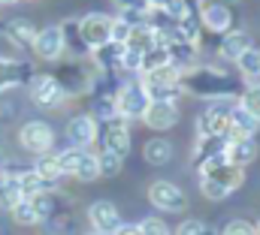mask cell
I'll use <instances>...</instances> for the list:
<instances>
[{"mask_svg":"<svg viewBox=\"0 0 260 235\" xmlns=\"http://www.w3.org/2000/svg\"><path fill=\"white\" fill-rule=\"evenodd\" d=\"M179 91L203 100H233L236 82L218 66H188L179 72Z\"/></svg>","mask_w":260,"mask_h":235,"instance_id":"6da1fadb","label":"cell"},{"mask_svg":"<svg viewBox=\"0 0 260 235\" xmlns=\"http://www.w3.org/2000/svg\"><path fill=\"white\" fill-rule=\"evenodd\" d=\"M242 181H245V172L239 166L227 163V157L224 160H212V163H206L200 169V190H203L206 199H215V202L227 199L233 190H239Z\"/></svg>","mask_w":260,"mask_h":235,"instance_id":"7a4b0ae2","label":"cell"},{"mask_svg":"<svg viewBox=\"0 0 260 235\" xmlns=\"http://www.w3.org/2000/svg\"><path fill=\"white\" fill-rule=\"evenodd\" d=\"M58 166L64 175H73L79 181H97L100 169H97V154H91L88 148H67L58 154Z\"/></svg>","mask_w":260,"mask_h":235,"instance_id":"3957f363","label":"cell"},{"mask_svg":"<svg viewBox=\"0 0 260 235\" xmlns=\"http://www.w3.org/2000/svg\"><path fill=\"white\" fill-rule=\"evenodd\" d=\"M115 100V112L118 118H124V121H136V118L145 115V109H148V94H145V88H142V82H133V85H121V91L112 97Z\"/></svg>","mask_w":260,"mask_h":235,"instance_id":"277c9868","label":"cell"},{"mask_svg":"<svg viewBox=\"0 0 260 235\" xmlns=\"http://www.w3.org/2000/svg\"><path fill=\"white\" fill-rule=\"evenodd\" d=\"M18 142H21V148L30 151V154H49L52 145H55V130H52L46 121H27V124H21V130H18Z\"/></svg>","mask_w":260,"mask_h":235,"instance_id":"5b68a950","label":"cell"},{"mask_svg":"<svg viewBox=\"0 0 260 235\" xmlns=\"http://www.w3.org/2000/svg\"><path fill=\"white\" fill-rule=\"evenodd\" d=\"M30 100L37 103V106H43V109H55V106H61L64 103V88L58 85V79L55 75H49V72H37L30 82Z\"/></svg>","mask_w":260,"mask_h":235,"instance_id":"8992f818","label":"cell"},{"mask_svg":"<svg viewBox=\"0 0 260 235\" xmlns=\"http://www.w3.org/2000/svg\"><path fill=\"white\" fill-rule=\"evenodd\" d=\"M109 24H112V18L103 15V12H91V15L79 18V36H82V43L88 49H97V46L109 43Z\"/></svg>","mask_w":260,"mask_h":235,"instance_id":"52a82bcc","label":"cell"},{"mask_svg":"<svg viewBox=\"0 0 260 235\" xmlns=\"http://www.w3.org/2000/svg\"><path fill=\"white\" fill-rule=\"evenodd\" d=\"M148 202L157 205L160 211H182V208L188 205L185 193H182L176 184H170V181H154V184L148 187Z\"/></svg>","mask_w":260,"mask_h":235,"instance_id":"ba28073f","label":"cell"},{"mask_svg":"<svg viewBox=\"0 0 260 235\" xmlns=\"http://www.w3.org/2000/svg\"><path fill=\"white\" fill-rule=\"evenodd\" d=\"M97 136H100V142H103V151H112V154H118L121 160L127 157V151H130V130H127V124H124V118L109 121V124L103 127V133H97Z\"/></svg>","mask_w":260,"mask_h":235,"instance_id":"9c48e42d","label":"cell"},{"mask_svg":"<svg viewBox=\"0 0 260 235\" xmlns=\"http://www.w3.org/2000/svg\"><path fill=\"white\" fill-rule=\"evenodd\" d=\"M179 118H182V112H179L176 103H170V100H151L148 109H145V115H142V121L151 130H170V127L179 124Z\"/></svg>","mask_w":260,"mask_h":235,"instance_id":"30bf717a","label":"cell"},{"mask_svg":"<svg viewBox=\"0 0 260 235\" xmlns=\"http://www.w3.org/2000/svg\"><path fill=\"white\" fill-rule=\"evenodd\" d=\"M30 49L37 52V58L58 60L61 55H64V36H61V27H58V24H49V27L37 30L34 46H30Z\"/></svg>","mask_w":260,"mask_h":235,"instance_id":"8fae6325","label":"cell"},{"mask_svg":"<svg viewBox=\"0 0 260 235\" xmlns=\"http://www.w3.org/2000/svg\"><path fill=\"white\" fill-rule=\"evenodd\" d=\"M88 220L94 226V232H103V235H112L118 226H121V214L112 202L106 199H97L91 208H88Z\"/></svg>","mask_w":260,"mask_h":235,"instance_id":"7c38bea8","label":"cell"},{"mask_svg":"<svg viewBox=\"0 0 260 235\" xmlns=\"http://www.w3.org/2000/svg\"><path fill=\"white\" fill-rule=\"evenodd\" d=\"M34 66L27 60H9L0 58V94L9 91V88H18V85H27L34 79Z\"/></svg>","mask_w":260,"mask_h":235,"instance_id":"4fadbf2b","label":"cell"},{"mask_svg":"<svg viewBox=\"0 0 260 235\" xmlns=\"http://www.w3.org/2000/svg\"><path fill=\"white\" fill-rule=\"evenodd\" d=\"M227 130H230V109L227 106H212L197 118L200 136H227Z\"/></svg>","mask_w":260,"mask_h":235,"instance_id":"5bb4252c","label":"cell"},{"mask_svg":"<svg viewBox=\"0 0 260 235\" xmlns=\"http://www.w3.org/2000/svg\"><path fill=\"white\" fill-rule=\"evenodd\" d=\"M227 142H230L227 136H200V139H197V148H194V166L203 169V166L212 163V160H224Z\"/></svg>","mask_w":260,"mask_h":235,"instance_id":"9a60e30c","label":"cell"},{"mask_svg":"<svg viewBox=\"0 0 260 235\" xmlns=\"http://www.w3.org/2000/svg\"><path fill=\"white\" fill-rule=\"evenodd\" d=\"M67 139L73 142V148H88L97 142V121L91 115H76L67 124Z\"/></svg>","mask_w":260,"mask_h":235,"instance_id":"2e32d148","label":"cell"},{"mask_svg":"<svg viewBox=\"0 0 260 235\" xmlns=\"http://www.w3.org/2000/svg\"><path fill=\"white\" fill-rule=\"evenodd\" d=\"M200 24L212 33H227L230 24H233V12L227 3H209L200 9Z\"/></svg>","mask_w":260,"mask_h":235,"instance_id":"e0dca14e","label":"cell"},{"mask_svg":"<svg viewBox=\"0 0 260 235\" xmlns=\"http://www.w3.org/2000/svg\"><path fill=\"white\" fill-rule=\"evenodd\" d=\"M227 163H233V166H239V169H245L248 163H254L257 160V139L254 136H239V139H230L227 142Z\"/></svg>","mask_w":260,"mask_h":235,"instance_id":"ac0fdd59","label":"cell"},{"mask_svg":"<svg viewBox=\"0 0 260 235\" xmlns=\"http://www.w3.org/2000/svg\"><path fill=\"white\" fill-rule=\"evenodd\" d=\"M157 43H160V33H157L151 24H145L142 18H139V21H130V36L124 40V46H127V49L145 55V52H148V49H154Z\"/></svg>","mask_w":260,"mask_h":235,"instance_id":"d6986e66","label":"cell"},{"mask_svg":"<svg viewBox=\"0 0 260 235\" xmlns=\"http://www.w3.org/2000/svg\"><path fill=\"white\" fill-rule=\"evenodd\" d=\"M179 66L173 63H164V66H154L148 72H142V88H179Z\"/></svg>","mask_w":260,"mask_h":235,"instance_id":"ffe728a7","label":"cell"},{"mask_svg":"<svg viewBox=\"0 0 260 235\" xmlns=\"http://www.w3.org/2000/svg\"><path fill=\"white\" fill-rule=\"evenodd\" d=\"M260 127V121L254 115H248L242 106H233L230 109V130H227V139H239V136H254Z\"/></svg>","mask_w":260,"mask_h":235,"instance_id":"44dd1931","label":"cell"},{"mask_svg":"<svg viewBox=\"0 0 260 235\" xmlns=\"http://www.w3.org/2000/svg\"><path fill=\"white\" fill-rule=\"evenodd\" d=\"M248 49V33L245 30H227L224 36H221V46H218V55L224 60H236L242 52Z\"/></svg>","mask_w":260,"mask_h":235,"instance_id":"7402d4cb","label":"cell"},{"mask_svg":"<svg viewBox=\"0 0 260 235\" xmlns=\"http://www.w3.org/2000/svg\"><path fill=\"white\" fill-rule=\"evenodd\" d=\"M3 30H6V36L12 40V46H18V49H30V46H34V36H37V30H34V24H30V21H24V18H15V21L3 24Z\"/></svg>","mask_w":260,"mask_h":235,"instance_id":"603a6c76","label":"cell"},{"mask_svg":"<svg viewBox=\"0 0 260 235\" xmlns=\"http://www.w3.org/2000/svg\"><path fill=\"white\" fill-rule=\"evenodd\" d=\"M34 172L43 178L49 187H55V184L61 181V175H64V172H61V166H58V154H52V151H49V154H37Z\"/></svg>","mask_w":260,"mask_h":235,"instance_id":"cb8c5ba5","label":"cell"},{"mask_svg":"<svg viewBox=\"0 0 260 235\" xmlns=\"http://www.w3.org/2000/svg\"><path fill=\"white\" fill-rule=\"evenodd\" d=\"M61 36H64V52L70 49L76 58H82V55H91V49L82 43V36H79V18H67L64 24H61Z\"/></svg>","mask_w":260,"mask_h":235,"instance_id":"d4e9b609","label":"cell"},{"mask_svg":"<svg viewBox=\"0 0 260 235\" xmlns=\"http://www.w3.org/2000/svg\"><path fill=\"white\" fill-rule=\"evenodd\" d=\"M121 52H124V43H103V46H97V49H91V58L97 60L103 69H115L118 63H121Z\"/></svg>","mask_w":260,"mask_h":235,"instance_id":"484cf974","label":"cell"},{"mask_svg":"<svg viewBox=\"0 0 260 235\" xmlns=\"http://www.w3.org/2000/svg\"><path fill=\"white\" fill-rule=\"evenodd\" d=\"M142 154H145V160L151 166H167L173 160V145L167 139H148L145 148H142Z\"/></svg>","mask_w":260,"mask_h":235,"instance_id":"4316f807","label":"cell"},{"mask_svg":"<svg viewBox=\"0 0 260 235\" xmlns=\"http://www.w3.org/2000/svg\"><path fill=\"white\" fill-rule=\"evenodd\" d=\"M18 187H21V196H24V199H34V196H40V193H49V190H52L43 178L34 172V166H27V169L18 175Z\"/></svg>","mask_w":260,"mask_h":235,"instance_id":"83f0119b","label":"cell"},{"mask_svg":"<svg viewBox=\"0 0 260 235\" xmlns=\"http://www.w3.org/2000/svg\"><path fill=\"white\" fill-rule=\"evenodd\" d=\"M21 187H18V178H6L0 175V208L3 211H12L18 202H21Z\"/></svg>","mask_w":260,"mask_h":235,"instance_id":"f1b7e54d","label":"cell"},{"mask_svg":"<svg viewBox=\"0 0 260 235\" xmlns=\"http://www.w3.org/2000/svg\"><path fill=\"white\" fill-rule=\"evenodd\" d=\"M236 66H239V72H242L248 82H257L260 79V49L248 46V49L236 58Z\"/></svg>","mask_w":260,"mask_h":235,"instance_id":"f546056e","label":"cell"},{"mask_svg":"<svg viewBox=\"0 0 260 235\" xmlns=\"http://www.w3.org/2000/svg\"><path fill=\"white\" fill-rule=\"evenodd\" d=\"M236 106H242L248 115H254L260 121V79L257 82H248V88L239 94V103Z\"/></svg>","mask_w":260,"mask_h":235,"instance_id":"4dcf8cb0","label":"cell"},{"mask_svg":"<svg viewBox=\"0 0 260 235\" xmlns=\"http://www.w3.org/2000/svg\"><path fill=\"white\" fill-rule=\"evenodd\" d=\"M164 63H170V55H167L164 43H157L154 49H148V52L142 55V66H139V72H148V69H154V66H164Z\"/></svg>","mask_w":260,"mask_h":235,"instance_id":"1f68e13d","label":"cell"},{"mask_svg":"<svg viewBox=\"0 0 260 235\" xmlns=\"http://www.w3.org/2000/svg\"><path fill=\"white\" fill-rule=\"evenodd\" d=\"M121 163H124V160H121V157H118V154H112V151H100V154H97V169H100V175H118V172H121Z\"/></svg>","mask_w":260,"mask_h":235,"instance_id":"d6a6232c","label":"cell"},{"mask_svg":"<svg viewBox=\"0 0 260 235\" xmlns=\"http://www.w3.org/2000/svg\"><path fill=\"white\" fill-rule=\"evenodd\" d=\"M12 220L21 223V226H34V223H40V220H37V211H34V202H30V199H21V202L12 208Z\"/></svg>","mask_w":260,"mask_h":235,"instance_id":"836d02e7","label":"cell"},{"mask_svg":"<svg viewBox=\"0 0 260 235\" xmlns=\"http://www.w3.org/2000/svg\"><path fill=\"white\" fill-rule=\"evenodd\" d=\"M94 121H103V124H109V121H115L118 112H115V100L112 97H100L97 103H94Z\"/></svg>","mask_w":260,"mask_h":235,"instance_id":"e575fe53","label":"cell"},{"mask_svg":"<svg viewBox=\"0 0 260 235\" xmlns=\"http://www.w3.org/2000/svg\"><path fill=\"white\" fill-rule=\"evenodd\" d=\"M176 235H218V232H215V226H209L206 220L191 217V220H185V223L176 229Z\"/></svg>","mask_w":260,"mask_h":235,"instance_id":"d590c367","label":"cell"},{"mask_svg":"<svg viewBox=\"0 0 260 235\" xmlns=\"http://www.w3.org/2000/svg\"><path fill=\"white\" fill-rule=\"evenodd\" d=\"M130 36V18H112V24H109V40L112 43H124Z\"/></svg>","mask_w":260,"mask_h":235,"instance_id":"8d00e7d4","label":"cell"},{"mask_svg":"<svg viewBox=\"0 0 260 235\" xmlns=\"http://www.w3.org/2000/svg\"><path fill=\"white\" fill-rule=\"evenodd\" d=\"M139 235H173V232H170V226H167L164 220H157V217H145V220L139 223Z\"/></svg>","mask_w":260,"mask_h":235,"instance_id":"74e56055","label":"cell"},{"mask_svg":"<svg viewBox=\"0 0 260 235\" xmlns=\"http://www.w3.org/2000/svg\"><path fill=\"white\" fill-rule=\"evenodd\" d=\"M121 69H127V72H139V66H142V52H133L124 46V52H121V63H118Z\"/></svg>","mask_w":260,"mask_h":235,"instance_id":"f35d334b","label":"cell"},{"mask_svg":"<svg viewBox=\"0 0 260 235\" xmlns=\"http://www.w3.org/2000/svg\"><path fill=\"white\" fill-rule=\"evenodd\" d=\"M221 235H254V226H251L248 220H230V223L221 229Z\"/></svg>","mask_w":260,"mask_h":235,"instance_id":"ab89813d","label":"cell"},{"mask_svg":"<svg viewBox=\"0 0 260 235\" xmlns=\"http://www.w3.org/2000/svg\"><path fill=\"white\" fill-rule=\"evenodd\" d=\"M115 3H118L124 12H139V18L151 9V6H148V0H115Z\"/></svg>","mask_w":260,"mask_h":235,"instance_id":"60d3db41","label":"cell"},{"mask_svg":"<svg viewBox=\"0 0 260 235\" xmlns=\"http://www.w3.org/2000/svg\"><path fill=\"white\" fill-rule=\"evenodd\" d=\"M112 235H139V226H133V223H121Z\"/></svg>","mask_w":260,"mask_h":235,"instance_id":"b9f144b4","label":"cell"},{"mask_svg":"<svg viewBox=\"0 0 260 235\" xmlns=\"http://www.w3.org/2000/svg\"><path fill=\"white\" fill-rule=\"evenodd\" d=\"M254 235H260V220H257V223H254Z\"/></svg>","mask_w":260,"mask_h":235,"instance_id":"7bdbcfd3","label":"cell"},{"mask_svg":"<svg viewBox=\"0 0 260 235\" xmlns=\"http://www.w3.org/2000/svg\"><path fill=\"white\" fill-rule=\"evenodd\" d=\"M6 3H15V0H0V6H6Z\"/></svg>","mask_w":260,"mask_h":235,"instance_id":"ee69618b","label":"cell"},{"mask_svg":"<svg viewBox=\"0 0 260 235\" xmlns=\"http://www.w3.org/2000/svg\"><path fill=\"white\" fill-rule=\"evenodd\" d=\"M85 235H103V232H85Z\"/></svg>","mask_w":260,"mask_h":235,"instance_id":"f6af8a7d","label":"cell"},{"mask_svg":"<svg viewBox=\"0 0 260 235\" xmlns=\"http://www.w3.org/2000/svg\"><path fill=\"white\" fill-rule=\"evenodd\" d=\"M0 30H3V24H0Z\"/></svg>","mask_w":260,"mask_h":235,"instance_id":"bcb514c9","label":"cell"}]
</instances>
